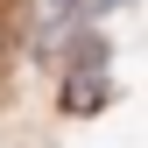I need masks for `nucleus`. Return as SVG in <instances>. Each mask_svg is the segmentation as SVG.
I'll use <instances>...</instances> for the list:
<instances>
[{"label": "nucleus", "instance_id": "1", "mask_svg": "<svg viewBox=\"0 0 148 148\" xmlns=\"http://www.w3.org/2000/svg\"><path fill=\"white\" fill-rule=\"evenodd\" d=\"M99 99H106V78H99V57H78V71H71V85H64V106H71V113H92Z\"/></svg>", "mask_w": 148, "mask_h": 148}, {"label": "nucleus", "instance_id": "2", "mask_svg": "<svg viewBox=\"0 0 148 148\" xmlns=\"http://www.w3.org/2000/svg\"><path fill=\"white\" fill-rule=\"evenodd\" d=\"M106 7H120V0H92V14H106Z\"/></svg>", "mask_w": 148, "mask_h": 148}, {"label": "nucleus", "instance_id": "3", "mask_svg": "<svg viewBox=\"0 0 148 148\" xmlns=\"http://www.w3.org/2000/svg\"><path fill=\"white\" fill-rule=\"evenodd\" d=\"M49 7H57V14H71V7H78V0H49Z\"/></svg>", "mask_w": 148, "mask_h": 148}]
</instances>
